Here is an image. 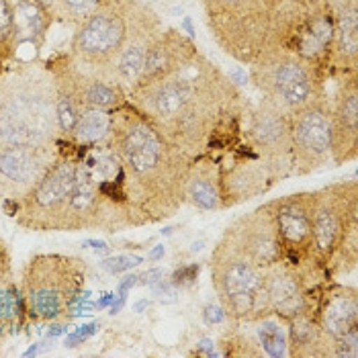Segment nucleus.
<instances>
[{
	"label": "nucleus",
	"instance_id": "obj_7",
	"mask_svg": "<svg viewBox=\"0 0 358 358\" xmlns=\"http://www.w3.org/2000/svg\"><path fill=\"white\" fill-rule=\"evenodd\" d=\"M86 273L84 260L74 256H33L23 271V291L31 317L55 322L70 313L83 297H88V293H83Z\"/></svg>",
	"mask_w": 358,
	"mask_h": 358
},
{
	"label": "nucleus",
	"instance_id": "obj_16",
	"mask_svg": "<svg viewBox=\"0 0 358 358\" xmlns=\"http://www.w3.org/2000/svg\"><path fill=\"white\" fill-rule=\"evenodd\" d=\"M59 156L55 145H4L0 148V205L21 201L41 180Z\"/></svg>",
	"mask_w": 358,
	"mask_h": 358
},
{
	"label": "nucleus",
	"instance_id": "obj_38",
	"mask_svg": "<svg viewBox=\"0 0 358 358\" xmlns=\"http://www.w3.org/2000/svg\"><path fill=\"white\" fill-rule=\"evenodd\" d=\"M86 246H90V248H96V250H109V246L105 244V242H96V240H86L84 242Z\"/></svg>",
	"mask_w": 358,
	"mask_h": 358
},
{
	"label": "nucleus",
	"instance_id": "obj_36",
	"mask_svg": "<svg viewBox=\"0 0 358 358\" xmlns=\"http://www.w3.org/2000/svg\"><path fill=\"white\" fill-rule=\"evenodd\" d=\"M223 317H225V311H223L221 305L220 307H211V305H209V307L205 309V320H207L209 324H220Z\"/></svg>",
	"mask_w": 358,
	"mask_h": 358
},
{
	"label": "nucleus",
	"instance_id": "obj_24",
	"mask_svg": "<svg viewBox=\"0 0 358 358\" xmlns=\"http://www.w3.org/2000/svg\"><path fill=\"white\" fill-rule=\"evenodd\" d=\"M289 350L295 358H331L334 340L320 328L313 313H297L287 322Z\"/></svg>",
	"mask_w": 358,
	"mask_h": 358
},
{
	"label": "nucleus",
	"instance_id": "obj_10",
	"mask_svg": "<svg viewBox=\"0 0 358 358\" xmlns=\"http://www.w3.org/2000/svg\"><path fill=\"white\" fill-rule=\"evenodd\" d=\"M136 0H105L84 23L74 29L68 55L86 68L109 72L121 54L134 15Z\"/></svg>",
	"mask_w": 358,
	"mask_h": 358
},
{
	"label": "nucleus",
	"instance_id": "obj_23",
	"mask_svg": "<svg viewBox=\"0 0 358 358\" xmlns=\"http://www.w3.org/2000/svg\"><path fill=\"white\" fill-rule=\"evenodd\" d=\"M187 203L201 211H220L221 205V170L220 156L194 158L187 178Z\"/></svg>",
	"mask_w": 358,
	"mask_h": 358
},
{
	"label": "nucleus",
	"instance_id": "obj_34",
	"mask_svg": "<svg viewBox=\"0 0 358 358\" xmlns=\"http://www.w3.org/2000/svg\"><path fill=\"white\" fill-rule=\"evenodd\" d=\"M160 278H164V271L162 268H150L148 273H143L141 276H138V282L139 285H156Z\"/></svg>",
	"mask_w": 358,
	"mask_h": 358
},
{
	"label": "nucleus",
	"instance_id": "obj_21",
	"mask_svg": "<svg viewBox=\"0 0 358 358\" xmlns=\"http://www.w3.org/2000/svg\"><path fill=\"white\" fill-rule=\"evenodd\" d=\"M336 37L330 62V80L358 74V0H331Z\"/></svg>",
	"mask_w": 358,
	"mask_h": 358
},
{
	"label": "nucleus",
	"instance_id": "obj_1",
	"mask_svg": "<svg viewBox=\"0 0 358 358\" xmlns=\"http://www.w3.org/2000/svg\"><path fill=\"white\" fill-rule=\"evenodd\" d=\"M127 101L193 158L231 150L242 139L250 109L234 78L201 52L166 74L138 83Z\"/></svg>",
	"mask_w": 358,
	"mask_h": 358
},
{
	"label": "nucleus",
	"instance_id": "obj_28",
	"mask_svg": "<svg viewBox=\"0 0 358 358\" xmlns=\"http://www.w3.org/2000/svg\"><path fill=\"white\" fill-rule=\"evenodd\" d=\"M105 0H54L50 17L68 27H78Z\"/></svg>",
	"mask_w": 358,
	"mask_h": 358
},
{
	"label": "nucleus",
	"instance_id": "obj_29",
	"mask_svg": "<svg viewBox=\"0 0 358 358\" xmlns=\"http://www.w3.org/2000/svg\"><path fill=\"white\" fill-rule=\"evenodd\" d=\"M15 4L13 0H0V57L6 62L15 55Z\"/></svg>",
	"mask_w": 358,
	"mask_h": 358
},
{
	"label": "nucleus",
	"instance_id": "obj_17",
	"mask_svg": "<svg viewBox=\"0 0 358 358\" xmlns=\"http://www.w3.org/2000/svg\"><path fill=\"white\" fill-rule=\"evenodd\" d=\"M225 234L244 252L250 262H254L262 271L275 266L285 258L275 220L266 203L252 213L238 217L225 229Z\"/></svg>",
	"mask_w": 358,
	"mask_h": 358
},
{
	"label": "nucleus",
	"instance_id": "obj_31",
	"mask_svg": "<svg viewBox=\"0 0 358 358\" xmlns=\"http://www.w3.org/2000/svg\"><path fill=\"white\" fill-rule=\"evenodd\" d=\"M143 262V258L139 256H131V254H121V256H113L101 262V268H105L110 275H119V273H125L129 268H136Z\"/></svg>",
	"mask_w": 358,
	"mask_h": 358
},
{
	"label": "nucleus",
	"instance_id": "obj_8",
	"mask_svg": "<svg viewBox=\"0 0 358 358\" xmlns=\"http://www.w3.org/2000/svg\"><path fill=\"white\" fill-rule=\"evenodd\" d=\"M250 80L260 92V99L289 115L328 94L326 74L282 50H266L250 64Z\"/></svg>",
	"mask_w": 358,
	"mask_h": 358
},
{
	"label": "nucleus",
	"instance_id": "obj_35",
	"mask_svg": "<svg viewBox=\"0 0 358 358\" xmlns=\"http://www.w3.org/2000/svg\"><path fill=\"white\" fill-rule=\"evenodd\" d=\"M136 285H138V275L125 276V278L119 282V299H123V301H125V297H127L129 289H131V287H136Z\"/></svg>",
	"mask_w": 358,
	"mask_h": 358
},
{
	"label": "nucleus",
	"instance_id": "obj_39",
	"mask_svg": "<svg viewBox=\"0 0 358 358\" xmlns=\"http://www.w3.org/2000/svg\"><path fill=\"white\" fill-rule=\"evenodd\" d=\"M62 331H66V326H54V330L50 331L52 336H57V334H62Z\"/></svg>",
	"mask_w": 358,
	"mask_h": 358
},
{
	"label": "nucleus",
	"instance_id": "obj_40",
	"mask_svg": "<svg viewBox=\"0 0 358 358\" xmlns=\"http://www.w3.org/2000/svg\"><path fill=\"white\" fill-rule=\"evenodd\" d=\"M4 66H6V59H4V57H0V78L4 76Z\"/></svg>",
	"mask_w": 358,
	"mask_h": 358
},
{
	"label": "nucleus",
	"instance_id": "obj_3",
	"mask_svg": "<svg viewBox=\"0 0 358 358\" xmlns=\"http://www.w3.org/2000/svg\"><path fill=\"white\" fill-rule=\"evenodd\" d=\"M57 88L50 68L23 64L0 78V148L55 145Z\"/></svg>",
	"mask_w": 358,
	"mask_h": 358
},
{
	"label": "nucleus",
	"instance_id": "obj_41",
	"mask_svg": "<svg viewBox=\"0 0 358 358\" xmlns=\"http://www.w3.org/2000/svg\"><path fill=\"white\" fill-rule=\"evenodd\" d=\"M145 305H148V301H141V303L136 305V309H143V307H145Z\"/></svg>",
	"mask_w": 358,
	"mask_h": 358
},
{
	"label": "nucleus",
	"instance_id": "obj_30",
	"mask_svg": "<svg viewBox=\"0 0 358 358\" xmlns=\"http://www.w3.org/2000/svg\"><path fill=\"white\" fill-rule=\"evenodd\" d=\"M17 305H19V297H15L13 285L10 282L0 285V336H4L15 326Z\"/></svg>",
	"mask_w": 358,
	"mask_h": 358
},
{
	"label": "nucleus",
	"instance_id": "obj_22",
	"mask_svg": "<svg viewBox=\"0 0 358 358\" xmlns=\"http://www.w3.org/2000/svg\"><path fill=\"white\" fill-rule=\"evenodd\" d=\"M196 52H199V48L194 45L193 39L182 35V29L178 31L174 27H164L160 31V35L154 39V43L148 52L138 83L150 80L154 76H160V74L174 70L176 66L187 62Z\"/></svg>",
	"mask_w": 358,
	"mask_h": 358
},
{
	"label": "nucleus",
	"instance_id": "obj_33",
	"mask_svg": "<svg viewBox=\"0 0 358 358\" xmlns=\"http://www.w3.org/2000/svg\"><path fill=\"white\" fill-rule=\"evenodd\" d=\"M96 328H99V324H88V326H83L80 330H76L68 340H66V346H76V344H80V342H84L88 336H92L94 331H96Z\"/></svg>",
	"mask_w": 358,
	"mask_h": 358
},
{
	"label": "nucleus",
	"instance_id": "obj_6",
	"mask_svg": "<svg viewBox=\"0 0 358 358\" xmlns=\"http://www.w3.org/2000/svg\"><path fill=\"white\" fill-rule=\"evenodd\" d=\"M334 37L336 21L331 0H287L278 10L266 50H282L297 55L330 80Z\"/></svg>",
	"mask_w": 358,
	"mask_h": 358
},
{
	"label": "nucleus",
	"instance_id": "obj_11",
	"mask_svg": "<svg viewBox=\"0 0 358 358\" xmlns=\"http://www.w3.org/2000/svg\"><path fill=\"white\" fill-rule=\"evenodd\" d=\"M293 176H307L334 166L331 156V103L324 94L291 115Z\"/></svg>",
	"mask_w": 358,
	"mask_h": 358
},
{
	"label": "nucleus",
	"instance_id": "obj_20",
	"mask_svg": "<svg viewBox=\"0 0 358 358\" xmlns=\"http://www.w3.org/2000/svg\"><path fill=\"white\" fill-rule=\"evenodd\" d=\"M313 315L320 328L336 342L348 331L358 330V291L357 287L326 282L320 291Z\"/></svg>",
	"mask_w": 358,
	"mask_h": 358
},
{
	"label": "nucleus",
	"instance_id": "obj_25",
	"mask_svg": "<svg viewBox=\"0 0 358 358\" xmlns=\"http://www.w3.org/2000/svg\"><path fill=\"white\" fill-rule=\"evenodd\" d=\"M15 4V54L21 45H43L45 33L52 25V17L41 8L37 0H13Z\"/></svg>",
	"mask_w": 358,
	"mask_h": 358
},
{
	"label": "nucleus",
	"instance_id": "obj_27",
	"mask_svg": "<svg viewBox=\"0 0 358 358\" xmlns=\"http://www.w3.org/2000/svg\"><path fill=\"white\" fill-rule=\"evenodd\" d=\"M256 336H258V344L262 346V352L268 355V357H287V344H289V338H287V322L275 317V315H266V317H260L256 322Z\"/></svg>",
	"mask_w": 358,
	"mask_h": 358
},
{
	"label": "nucleus",
	"instance_id": "obj_9",
	"mask_svg": "<svg viewBox=\"0 0 358 358\" xmlns=\"http://www.w3.org/2000/svg\"><path fill=\"white\" fill-rule=\"evenodd\" d=\"M262 276L264 271L223 234L211 254V285L225 315L242 324L262 317Z\"/></svg>",
	"mask_w": 358,
	"mask_h": 358
},
{
	"label": "nucleus",
	"instance_id": "obj_5",
	"mask_svg": "<svg viewBox=\"0 0 358 358\" xmlns=\"http://www.w3.org/2000/svg\"><path fill=\"white\" fill-rule=\"evenodd\" d=\"M211 39L238 64H254L271 43L280 4L276 0H201Z\"/></svg>",
	"mask_w": 358,
	"mask_h": 358
},
{
	"label": "nucleus",
	"instance_id": "obj_42",
	"mask_svg": "<svg viewBox=\"0 0 358 358\" xmlns=\"http://www.w3.org/2000/svg\"><path fill=\"white\" fill-rule=\"evenodd\" d=\"M276 2H278V4H280V6H282V4H285V2H287V0H276Z\"/></svg>",
	"mask_w": 358,
	"mask_h": 358
},
{
	"label": "nucleus",
	"instance_id": "obj_37",
	"mask_svg": "<svg viewBox=\"0 0 358 358\" xmlns=\"http://www.w3.org/2000/svg\"><path fill=\"white\" fill-rule=\"evenodd\" d=\"M162 256H164V246H156V248L148 254V258H150V260H154V262H156V260H160Z\"/></svg>",
	"mask_w": 358,
	"mask_h": 358
},
{
	"label": "nucleus",
	"instance_id": "obj_15",
	"mask_svg": "<svg viewBox=\"0 0 358 358\" xmlns=\"http://www.w3.org/2000/svg\"><path fill=\"white\" fill-rule=\"evenodd\" d=\"M273 213L276 231L282 244L285 262L293 266L317 268L311 256V217H313V193H295L278 196L266 203ZM320 271V268H317Z\"/></svg>",
	"mask_w": 358,
	"mask_h": 358
},
{
	"label": "nucleus",
	"instance_id": "obj_13",
	"mask_svg": "<svg viewBox=\"0 0 358 358\" xmlns=\"http://www.w3.org/2000/svg\"><path fill=\"white\" fill-rule=\"evenodd\" d=\"M48 68L54 76L57 92L70 99L80 113L86 109H117L127 101V94L113 74L86 68L68 54L62 62Z\"/></svg>",
	"mask_w": 358,
	"mask_h": 358
},
{
	"label": "nucleus",
	"instance_id": "obj_32",
	"mask_svg": "<svg viewBox=\"0 0 358 358\" xmlns=\"http://www.w3.org/2000/svg\"><path fill=\"white\" fill-rule=\"evenodd\" d=\"M196 275H199V264H189V266H182L180 271H176L170 280L176 287H185V285H193Z\"/></svg>",
	"mask_w": 358,
	"mask_h": 358
},
{
	"label": "nucleus",
	"instance_id": "obj_12",
	"mask_svg": "<svg viewBox=\"0 0 358 358\" xmlns=\"http://www.w3.org/2000/svg\"><path fill=\"white\" fill-rule=\"evenodd\" d=\"M221 205L223 209L246 203L254 196L268 193L285 180L278 170L262 160L244 139L220 156Z\"/></svg>",
	"mask_w": 358,
	"mask_h": 358
},
{
	"label": "nucleus",
	"instance_id": "obj_18",
	"mask_svg": "<svg viewBox=\"0 0 358 358\" xmlns=\"http://www.w3.org/2000/svg\"><path fill=\"white\" fill-rule=\"evenodd\" d=\"M162 29H164V21L160 19V15L150 4L136 0L129 35L115 64V78L125 94H129V90L139 80L148 52Z\"/></svg>",
	"mask_w": 358,
	"mask_h": 358
},
{
	"label": "nucleus",
	"instance_id": "obj_4",
	"mask_svg": "<svg viewBox=\"0 0 358 358\" xmlns=\"http://www.w3.org/2000/svg\"><path fill=\"white\" fill-rule=\"evenodd\" d=\"M311 256L331 280L355 273L358 262V182H331L313 191Z\"/></svg>",
	"mask_w": 358,
	"mask_h": 358
},
{
	"label": "nucleus",
	"instance_id": "obj_14",
	"mask_svg": "<svg viewBox=\"0 0 358 358\" xmlns=\"http://www.w3.org/2000/svg\"><path fill=\"white\" fill-rule=\"evenodd\" d=\"M242 139L282 178L293 176L291 164V115L260 99L246 113Z\"/></svg>",
	"mask_w": 358,
	"mask_h": 358
},
{
	"label": "nucleus",
	"instance_id": "obj_19",
	"mask_svg": "<svg viewBox=\"0 0 358 358\" xmlns=\"http://www.w3.org/2000/svg\"><path fill=\"white\" fill-rule=\"evenodd\" d=\"M330 103L334 166L355 162L358 156V74L336 80Z\"/></svg>",
	"mask_w": 358,
	"mask_h": 358
},
{
	"label": "nucleus",
	"instance_id": "obj_2",
	"mask_svg": "<svg viewBox=\"0 0 358 358\" xmlns=\"http://www.w3.org/2000/svg\"><path fill=\"white\" fill-rule=\"evenodd\" d=\"M107 139L125 168L129 189L150 225L180 211L193 156L170 143L129 101L113 109Z\"/></svg>",
	"mask_w": 358,
	"mask_h": 358
},
{
	"label": "nucleus",
	"instance_id": "obj_26",
	"mask_svg": "<svg viewBox=\"0 0 358 358\" xmlns=\"http://www.w3.org/2000/svg\"><path fill=\"white\" fill-rule=\"evenodd\" d=\"M110 123H113V109H86L80 113L78 123L70 136L74 143H96L109 136Z\"/></svg>",
	"mask_w": 358,
	"mask_h": 358
}]
</instances>
